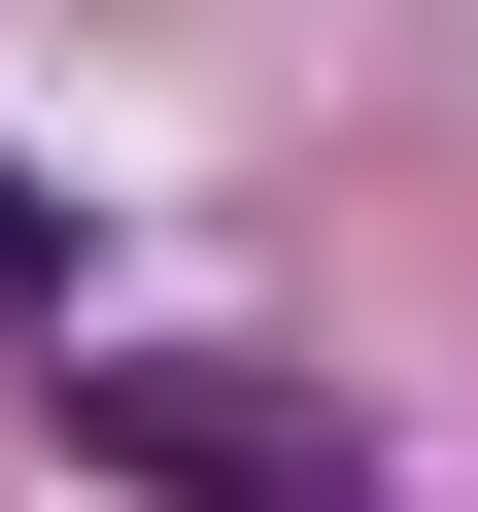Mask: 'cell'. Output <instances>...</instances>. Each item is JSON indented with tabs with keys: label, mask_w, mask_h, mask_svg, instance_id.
<instances>
[{
	"label": "cell",
	"mask_w": 478,
	"mask_h": 512,
	"mask_svg": "<svg viewBox=\"0 0 478 512\" xmlns=\"http://www.w3.org/2000/svg\"><path fill=\"white\" fill-rule=\"evenodd\" d=\"M35 444L103 512H376V444L308 376H239V342H35Z\"/></svg>",
	"instance_id": "cell-1"
},
{
	"label": "cell",
	"mask_w": 478,
	"mask_h": 512,
	"mask_svg": "<svg viewBox=\"0 0 478 512\" xmlns=\"http://www.w3.org/2000/svg\"><path fill=\"white\" fill-rule=\"evenodd\" d=\"M69 308H103V239H69L35 171H0V342H69Z\"/></svg>",
	"instance_id": "cell-2"
}]
</instances>
